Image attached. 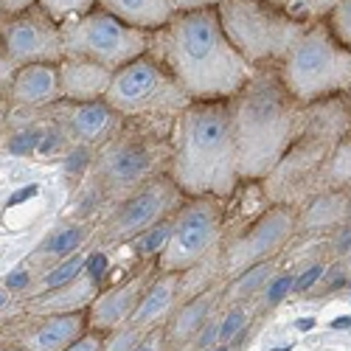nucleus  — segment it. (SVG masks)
<instances>
[{"label":"nucleus","instance_id":"1","mask_svg":"<svg viewBox=\"0 0 351 351\" xmlns=\"http://www.w3.org/2000/svg\"><path fill=\"white\" fill-rule=\"evenodd\" d=\"M149 51L191 101H228L253 73V65L228 40L217 9L174 12L166 25L152 32Z\"/></svg>","mask_w":351,"mask_h":351},{"label":"nucleus","instance_id":"2","mask_svg":"<svg viewBox=\"0 0 351 351\" xmlns=\"http://www.w3.org/2000/svg\"><path fill=\"white\" fill-rule=\"evenodd\" d=\"M186 197L230 199L242 186L228 101H189L169 130V169Z\"/></svg>","mask_w":351,"mask_h":351},{"label":"nucleus","instance_id":"3","mask_svg":"<svg viewBox=\"0 0 351 351\" xmlns=\"http://www.w3.org/2000/svg\"><path fill=\"white\" fill-rule=\"evenodd\" d=\"M242 183H261L298 135L301 104L289 96L276 65L253 68L250 79L228 99Z\"/></svg>","mask_w":351,"mask_h":351},{"label":"nucleus","instance_id":"4","mask_svg":"<svg viewBox=\"0 0 351 351\" xmlns=\"http://www.w3.org/2000/svg\"><path fill=\"white\" fill-rule=\"evenodd\" d=\"M104 101L124 121L169 135L174 119L191 99L180 87V82L171 76V71L152 51H146L124 68L112 71Z\"/></svg>","mask_w":351,"mask_h":351},{"label":"nucleus","instance_id":"5","mask_svg":"<svg viewBox=\"0 0 351 351\" xmlns=\"http://www.w3.org/2000/svg\"><path fill=\"white\" fill-rule=\"evenodd\" d=\"M276 71L298 104L346 96L351 87V51L337 43L326 20H320L304 28Z\"/></svg>","mask_w":351,"mask_h":351},{"label":"nucleus","instance_id":"6","mask_svg":"<svg viewBox=\"0 0 351 351\" xmlns=\"http://www.w3.org/2000/svg\"><path fill=\"white\" fill-rule=\"evenodd\" d=\"M169 169V135L149 127L124 121L101 149L93 155L90 178L101 186L110 202L121 199L146 180L166 174Z\"/></svg>","mask_w":351,"mask_h":351},{"label":"nucleus","instance_id":"7","mask_svg":"<svg viewBox=\"0 0 351 351\" xmlns=\"http://www.w3.org/2000/svg\"><path fill=\"white\" fill-rule=\"evenodd\" d=\"M217 14L233 48L253 68L278 65L306 28L273 9L267 0H219Z\"/></svg>","mask_w":351,"mask_h":351},{"label":"nucleus","instance_id":"8","mask_svg":"<svg viewBox=\"0 0 351 351\" xmlns=\"http://www.w3.org/2000/svg\"><path fill=\"white\" fill-rule=\"evenodd\" d=\"M225 199L186 197L171 217V233L163 253L155 258L160 273H186L199 261L222 253L225 242Z\"/></svg>","mask_w":351,"mask_h":351},{"label":"nucleus","instance_id":"9","mask_svg":"<svg viewBox=\"0 0 351 351\" xmlns=\"http://www.w3.org/2000/svg\"><path fill=\"white\" fill-rule=\"evenodd\" d=\"M152 45V32H141L104 9H90L87 14L62 23L65 56H84L110 71H119Z\"/></svg>","mask_w":351,"mask_h":351},{"label":"nucleus","instance_id":"10","mask_svg":"<svg viewBox=\"0 0 351 351\" xmlns=\"http://www.w3.org/2000/svg\"><path fill=\"white\" fill-rule=\"evenodd\" d=\"M183 202L186 194L174 186L169 174H158L121 199L110 202V211L99 225V239L107 245H130L158 222L174 217Z\"/></svg>","mask_w":351,"mask_h":351},{"label":"nucleus","instance_id":"11","mask_svg":"<svg viewBox=\"0 0 351 351\" xmlns=\"http://www.w3.org/2000/svg\"><path fill=\"white\" fill-rule=\"evenodd\" d=\"M298 233V208L273 202L258 217H253L239 233L222 242V276L230 278L239 270L276 258L284 245Z\"/></svg>","mask_w":351,"mask_h":351},{"label":"nucleus","instance_id":"12","mask_svg":"<svg viewBox=\"0 0 351 351\" xmlns=\"http://www.w3.org/2000/svg\"><path fill=\"white\" fill-rule=\"evenodd\" d=\"M0 43L17 65L60 62L65 56L62 25L40 3L17 14H0Z\"/></svg>","mask_w":351,"mask_h":351},{"label":"nucleus","instance_id":"13","mask_svg":"<svg viewBox=\"0 0 351 351\" xmlns=\"http://www.w3.org/2000/svg\"><path fill=\"white\" fill-rule=\"evenodd\" d=\"M45 112L60 124L68 143L87 146V149H93V152L101 149L124 124V119L104 99H99V101H56Z\"/></svg>","mask_w":351,"mask_h":351},{"label":"nucleus","instance_id":"14","mask_svg":"<svg viewBox=\"0 0 351 351\" xmlns=\"http://www.w3.org/2000/svg\"><path fill=\"white\" fill-rule=\"evenodd\" d=\"M155 273H158L155 261H143V265L135 273H130L127 278L99 289L96 298L90 301V306H87V329L110 335L115 329L127 326L135 306H138V301H141V295H143L146 284L152 281Z\"/></svg>","mask_w":351,"mask_h":351},{"label":"nucleus","instance_id":"15","mask_svg":"<svg viewBox=\"0 0 351 351\" xmlns=\"http://www.w3.org/2000/svg\"><path fill=\"white\" fill-rule=\"evenodd\" d=\"M60 62H32L20 65L12 87L6 93L12 112H28V115H43V110L62 101L60 93Z\"/></svg>","mask_w":351,"mask_h":351},{"label":"nucleus","instance_id":"16","mask_svg":"<svg viewBox=\"0 0 351 351\" xmlns=\"http://www.w3.org/2000/svg\"><path fill=\"white\" fill-rule=\"evenodd\" d=\"M183 301V276L180 273H155L152 281L146 284L143 295L130 317V326L138 332H149L158 326H166L174 309Z\"/></svg>","mask_w":351,"mask_h":351},{"label":"nucleus","instance_id":"17","mask_svg":"<svg viewBox=\"0 0 351 351\" xmlns=\"http://www.w3.org/2000/svg\"><path fill=\"white\" fill-rule=\"evenodd\" d=\"M87 332V312H56L40 315V320L20 335L23 351H65Z\"/></svg>","mask_w":351,"mask_h":351},{"label":"nucleus","instance_id":"18","mask_svg":"<svg viewBox=\"0 0 351 351\" xmlns=\"http://www.w3.org/2000/svg\"><path fill=\"white\" fill-rule=\"evenodd\" d=\"M56 71H60L62 101H99L112 82L110 68L84 60V56H62Z\"/></svg>","mask_w":351,"mask_h":351},{"label":"nucleus","instance_id":"19","mask_svg":"<svg viewBox=\"0 0 351 351\" xmlns=\"http://www.w3.org/2000/svg\"><path fill=\"white\" fill-rule=\"evenodd\" d=\"M101 289V284L93 276H82L68 287L51 289V292H40V295H32L25 304L28 312L34 315H56V312H87L90 301L96 298V292Z\"/></svg>","mask_w":351,"mask_h":351},{"label":"nucleus","instance_id":"20","mask_svg":"<svg viewBox=\"0 0 351 351\" xmlns=\"http://www.w3.org/2000/svg\"><path fill=\"white\" fill-rule=\"evenodd\" d=\"M346 222V191L343 189H320L309 194L298 206V230L324 233Z\"/></svg>","mask_w":351,"mask_h":351},{"label":"nucleus","instance_id":"21","mask_svg":"<svg viewBox=\"0 0 351 351\" xmlns=\"http://www.w3.org/2000/svg\"><path fill=\"white\" fill-rule=\"evenodd\" d=\"M96 6L141 32H158L174 14L169 0H96Z\"/></svg>","mask_w":351,"mask_h":351},{"label":"nucleus","instance_id":"22","mask_svg":"<svg viewBox=\"0 0 351 351\" xmlns=\"http://www.w3.org/2000/svg\"><path fill=\"white\" fill-rule=\"evenodd\" d=\"M217 295H219V292L214 287H206V289H199L197 295L180 301V306L174 309V315L169 317V324L163 326L166 337H171V340H189V337H194L197 329L211 317Z\"/></svg>","mask_w":351,"mask_h":351},{"label":"nucleus","instance_id":"23","mask_svg":"<svg viewBox=\"0 0 351 351\" xmlns=\"http://www.w3.org/2000/svg\"><path fill=\"white\" fill-rule=\"evenodd\" d=\"M87 239H90V228L84 222H65L60 228H53L48 237L37 245V250L32 253L34 261H45V267L53 265L60 258H68L79 250H84Z\"/></svg>","mask_w":351,"mask_h":351},{"label":"nucleus","instance_id":"24","mask_svg":"<svg viewBox=\"0 0 351 351\" xmlns=\"http://www.w3.org/2000/svg\"><path fill=\"white\" fill-rule=\"evenodd\" d=\"M276 258H267V261H258V265H250L245 270H239L237 276L228 278V287H225V298L230 304H247L253 298H258V292L265 289V284L273 278L276 273Z\"/></svg>","mask_w":351,"mask_h":351},{"label":"nucleus","instance_id":"25","mask_svg":"<svg viewBox=\"0 0 351 351\" xmlns=\"http://www.w3.org/2000/svg\"><path fill=\"white\" fill-rule=\"evenodd\" d=\"M87 256H90V250H79L68 258H60L53 261V265H48L43 270V276L34 281L32 287V295H40V292H51V289H60V287H68L73 284L76 278H82L87 273Z\"/></svg>","mask_w":351,"mask_h":351},{"label":"nucleus","instance_id":"26","mask_svg":"<svg viewBox=\"0 0 351 351\" xmlns=\"http://www.w3.org/2000/svg\"><path fill=\"white\" fill-rule=\"evenodd\" d=\"M324 189H351V130L335 143L324 169Z\"/></svg>","mask_w":351,"mask_h":351},{"label":"nucleus","instance_id":"27","mask_svg":"<svg viewBox=\"0 0 351 351\" xmlns=\"http://www.w3.org/2000/svg\"><path fill=\"white\" fill-rule=\"evenodd\" d=\"M267 3L278 9L281 14H287L289 20H295L301 25H312V23L326 20L335 0H267Z\"/></svg>","mask_w":351,"mask_h":351},{"label":"nucleus","instance_id":"28","mask_svg":"<svg viewBox=\"0 0 351 351\" xmlns=\"http://www.w3.org/2000/svg\"><path fill=\"white\" fill-rule=\"evenodd\" d=\"M169 233H171V217L163 219V222H158L155 228H149L146 233H141V237H135L130 242L132 245V256L138 261H155L163 253L166 242H169Z\"/></svg>","mask_w":351,"mask_h":351},{"label":"nucleus","instance_id":"29","mask_svg":"<svg viewBox=\"0 0 351 351\" xmlns=\"http://www.w3.org/2000/svg\"><path fill=\"white\" fill-rule=\"evenodd\" d=\"M292 284H295V273H292V270H276L273 278L265 284V289L258 292L261 306L273 309V306L284 304V301L292 295Z\"/></svg>","mask_w":351,"mask_h":351},{"label":"nucleus","instance_id":"30","mask_svg":"<svg viewBox=\"0 0 351 351\" xmlns=\"http://www.w3.org/2000/svg\"><path fill=\"white\" fill-rule=\"evenodd\" d=\"M40 6L56 20V23H71L90 9H96V0H40Z\"/></svg>","mask_w":351,"mask_h":351},{"label":"nucleus","instance_id":"31","mask_svg":"<svg viewBox=\"0 0 351 351\" xmlns=\"http://www.w3.org/2000/svg\"><path fill=\"white\" fill-rule=\"evenodd\" d=\"M326 25L337 37V43H343L351 51V0H335L332 12L326 14Z\"/></svg>","mask_w":351,"mask_h":351},{"label":"nucleus","instance_id":"32","mask_svg":"<svg viewBox=\"0 0 351 351\" xmlns=\"http://www.w3.org/2000/svg\"><path fill=\"white\" fill-rule=\"evenodd\" d=\"M245 324H247V304H230V309L219 317V343L222 346L233 343L242 335Z\"/></svg>","mask_w":351,"mask_h":351},{"label":"nucleus","instance_id":"33","mask_svg":"<svg viewBox=\"0 0 351 351\" xmlns=\"http://www.w3.org/2000/svg\"><path fill=\"white\" fill-rule=\"evenodd\" d=\"M143 337V332H138L135 326H121L110 335H104V343H101V351H132L138 346V340Z\"/></svg>","mask_w":351,"mask_h":351},{"label":"nucleus","instance_id":"34","mask_svg":"<svg viewBox=\"0 0 351 351\" xmlns=\"http://www.w3.org/2000/svg\"><path fill=\"white\" fill-rule=\"evenodd\" d=\"M326 273V265L324 261H312V265H306L301 273H295V284H292V295H306V292L320 284V278H324Z\"/></svg>","mask_w":351,"mask_h":351},{"label":"nucleus","instance_id":"35","mask_svg":"<svg viewBox=\"0 0 351 351\" xmlns=\"http://www.w3.org/2000/svg\"><path fill=\"white\" fill-rule=\"evenodd\" d=\"M194 346L197 351H211L214 346H219V317H208L194 335Z\"/></svg>","mask_w":351,"mask_h":351},{"label":"nucleus","instance_id":"36","mask_svg":"<svg viewBox=\"0 0 351 351\" xmlns=\"http://www.w3.org/2000/svg\"><path fill=\"white\" fill-rule=\"evenodd\" d=\"M17 68H20V65L9 56V51L3 48V43H0V99H6V93H9V87H12V79H14Z\"/></svg>","mask_w":351,"mask_h":351},{"label":"nucleus","instance_id":"37","mask_svg":"<svg viewBox=\"0 0 351 351\" xmlns=\"http://www.w3.org/2000/svg\"><path fill=\"white\" fill-rule=\"evenodd\" d=\"M34 276H32V270H28V267H17L12 276H6V281H3V287L12 292V295H14V292H20V289H25V292H32V287H34Z\"/></svg>","mask_w":351,"mask_h":351},{"label":"nucleus","instance_id":"38","mask_svg":"<svg viewBox=\"0 0 351 351\" xmlns=\"http://www.w3.org/2000/svg\"><path fill=\"white\" fill-rule=\"evenodd\" d=\"M329 245H332V250H335L337 258H346L348 256V250H351V222H343V225L335 228Z\"/></svg>","mask_w":351,"mask_h":351},{"label":"nucleus","instance_id":"39","mask_svg":"<svg viewBox=\"0 0 351 351\" xmlns=\"http://www.w3.org/2000/svg\"><path fill=\"white\" fill-rule=\"evenodd\" d=\"M101 343H104V335L101 332H93V329H87L79 340H73L65 351H101Z\"/></svg>","mask_w":351,"mask_h":351},{"label":"nucleus","instance_id":"40","mask_svg":"<svg viewBox=\"0 0 351 351\" xmlns=\"http://www.w3.org/2000/svg\"><path fill=\"white\" fill-rule=\"evenodd\" d=\"M346 281H348V270H346V261H340V265L326 267L324 278H320V287H324V289H335V287H346Z\"/></svg>","mask_w":351,"mask_h":351},{"label":"nucleus","instance_id":"41","mask_svg":"<svg viewBox=\"0 0 351 351\" xmlns=\"http://www.w3.org/2000/svg\"><path fill=\"white\" fill-rule=\"evenodd\" d=\"M163 340H166L163 326L149 329V332H143V337L138 340V346H135L132 351H163Z\"/></svg>","mask_w":351,"mask_h":351},{"label":"nucleus","instance_id":"42","mask_svg":"<svg viewBox=\"0 0 351 351\" xmlns=\"http://www.w3.org/2000/svg\"><path fill=\"white\" fill-rule=\"evenodd\" d=\"M174 12H194V9H217L219 0H169Z\"/></svg>","mask_w":351,"mask_h":351},{"label":"nucleus","instance_id":"43","mask_svg":"<svg viewBox=\"0 0 351 351\" xmlns=\"http://www.w3.org/2000/svg\"><path fill=\"white\" fill-rule=\"evenodd\" d=\"M40 0H0V14H17V12H25L37 6Z\"/></svg>","mask_w":351,"mask_h":351},{"label":"nucleus","instance_id":"44","mask_svg":"<svg viewBox=\"0 0 351 351\" xmlns=\"http://www.w3.org/2000/svg\"><path fill=\"white\" fill-rule=\"evenodd\" d=\"M9 304H12V292H9L3 284H0V312H3Z\"/></svg>","mask_w":351,"mask_h":351},{"label":"nucleus","instance_id":"45","mask_svg":"<svg viewBox=\"0 0 351 351\" xmlns=\"http://www.w3.org/2000/svg\"><path fill=\"white\" fill-rule=\"evenodd\" d=\"M9 112H12V110H9V101H6V99H0V121H6V119H9Z\"/></svg>","mask_w":351,"mask_h":351},{"label":"nucleus","instance_id":"46","mask_svg":"<svg viewBox=\"0 0 351 351\" xmlns=\"http://www.w3.org/2000/svg\"><path fill=\"white\" fill-rule=\"evenodd\" d=\"M346 222H351V189H346Z\"/></svg>","mask_w":351,"mask_h":351},{"label":"nucleus","instance_id":"47","mask_svg":"<svg viewBox=\"0 0 351 351\" xmlns=\"http://www.w3.org/2000/svg\"><path fill=\"white\" fill-rule=\"evenodd\" d=\"M0 351H23L20 346H0Z\"/></svg>","mask_w":351,"mask_h":351},{"label":"nucleus","instance_id":"48","mask_svg":"<svg viewBox=\"0 0 351 351\" xmlns=\"http://www.w3.org/2000/svg\"><path fill=\"white\" fill-rule=\"evenodd\" d=\"M6 124H9V119H6V121H0V138H3V132H6Z\"/></svg>","mask_w":351,"mask_h":351},{"label":"nucleus","instance_id":"49","mask_svg":"<svg viewBox=\"0 0 351 351\" xmlns=\"http://www.w3.org/2000/svg\"><path fill=\"white\" fill-rule=\"evenodd\" d=\"M211 351H230V348H228V346H222V343H219V346H214V348H211Z\"/></svg>","mask_w":351,"mask_h":351},{"label":"nucleus","instance_id":"50","mask_svg":"<svg viewBox=\"0 0 351 351\" xmlns=\"http://www.w3.org/2000/svg\"><path fill=\"white\" fill-rule=\"evenodd\" d=\"M346 289L351 292V273H348V281H346Z\"/></svg>","mask_w":351,"mask_h":351},{"label":"nucleus","instance_id":"51","mask_svg":"<svg viewBox=\"0 0 351 351\" xmlns=\"http://www.w3.org/2000/svg\"><path fill=\"white\" fill-rule=\"evenodd\" d=\"M343 261H346V265H351V250H348V256H346V258H343Z\"/></svg>","mask_w":351,"mask_h":351},{"label":"nucleus","instance_id":"52","mask_svg":"<svg viewBox=\"0 0 351 351\" xmlns=\"http://www.w3.org/2000/svg\"><path fill=\"white\" fill-rule=\"evenodd\" d=\"M346 99H348V104H351V87H348V93H346Z\"/></svg>","mask_w":351,"mask_h":351}]
</instances>
